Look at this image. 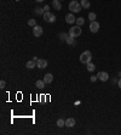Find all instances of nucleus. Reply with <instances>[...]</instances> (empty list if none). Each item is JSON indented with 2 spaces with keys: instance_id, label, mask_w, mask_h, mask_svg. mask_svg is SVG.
<instances>
[{
  "instance_id": "0eeeda50",
  "label": "nucleus",
  "mask_w": 121,
  "mask_h": 135,
  "mask_svg": "<svg viewBox=\"0 0 121 135\" xmlns=\"http://www.w3.org/2000/svg\"><path fill=\"white\" fill-rule=\"evenodd\" d=\"M90 31L92 32V33H97V32L99 31V23L96 22V21L91 22L90 23Z\"/></svg>"
},
{
  "instance_id": "4468645a",
  "label": "nucleus",
  "mask_w": 121,
  "mask_h": 135,
  "mask_svg": "<svg viewBox=\"0 0 121 135\" xmlns=\"http://www.w3.org/2000/svg\"><path fill=\"white\" fill-rule=\"evenodd\" d=\"M52 6H53L56 10H60V9H62V5H60L59 0H53V1H52Z\"/></svg>"
},
{
  "instance_id": "4be33fe9",
  "label": "nucleus",
  "mask_w": 121,
  "mask_h": 135,
  "mask_svg": "<svg viewBox=\"0 0 121 135\" xmlns=\"http://www.w3.org/2000/svg\"><path fill=\"white\" fill-rule=\"evenodd\" d=\"M69 37V33H60L59 34V38L62 40H67V38Z\"/></svg>"
},
{
  "instance_id": "2eb2a0df",
  "label": "nucleus",
  "mask_w": 121,
  "mask_h": 135,
  "mask_svg": "<svg viewBox=\"0 0 121 135\" xmlns=\"http://www.w3.org/2000/svg\"><path fill=\"white\" fill-rule=\"evenodd\" d=\"M66 43L69 44V45H75V38H74V37H70V35H69V37L67 38Z\"/></svg>"
},
{
  "instance_id": "f3484780",
  "label": "nucleus",
  "mask_w": 121,
  "mask_h": 135,
  "mask_svg": "<svg viewBox=\"0 0 121 135\" xmlns=\"http://www.w3.org/2000/svg\"><path fill=\"white\" fill-rule=\"evenodd\" d=\"M57 127H58V128H63V127H66V121H64V119H62V118H59V119L57 121Z\"/></svg>"
},
{
  "instance_id": "ddd939ff",
  "label": "nucleus",
  "mask_w": 121,
  "mask_h": 135,
  "mask_svg": "<svg viewBox=\"0 0 121 135\" xmlns=\"http://www.w3.org/2000/svg\"><path fill=\"white\" fill-rule=\"evenodd\" d=\"M45 82H44V79L42 80H36V83H35V86L38 88V89H44L45 88Z\"/></svg>"
},
{
  "instance_id": "c85d7f7f",
  "label": "nucleus",
  "mask_w": 121,
  "mask_h": 135,
  "mask_svg": "<svg viewBox=\"0 0 121 135\" xmlns=\"http://www.w3.org/2000/svg\"><path fill=\"white\" fill-rule=\"evenodd\" d=\"M36 1H38V3H42L44 0H36Z\"/></svg>"
},
{
  "instance_id": "20e7f679",
  "label": "nucleus",
  "mask_w": 121,
  "mask_h": 135,
  "mask_svg": "<svg viewBox=\"0 0 121 135\" xmlns=\"http://www.w3.org/2000/svg\"><path fill=\"white\" fill-rule=\"evenodd\" d=\"M42 16H44V20H45L46 22H48V23H53L54 21H56V16H54L53 13H51L50 11H48V12H45Z\"/></svg>"
},
{
  "instance_id": "9b49d317",
  "label": "nucleus",
  "mask_w": 121,
  "mask_h": 135,
  "mask_svg": "<svg viewBox=\"0 0 121 135\" xmlns=\"http://www.w3.org/2000/svg\"><path fill=\"white\" fill-rule=\"evenodd\" d=\"M52 80H53V75L51 73H46L45 74V77H44V82L46 83V84H50V83H52Z\"/></svg>"
},
{
  "instance_id": "bb28decb",
  "label": "nucleus",
  "mask_w": 121,
  "mask_h": 135,
  "mask_svg": "<svg viewBox=\"0 0 121 135\" xmlns=\"http://www.w3.org/2000/svg\"><path fill=\"white\" fill-rule=\"evenodd\" d=\"M48 9H50V6H48V5H45V6H44V10H45V12H48Z\"/></svg>"
},
{
  "instance_id": "aec40b11",
  "label": "nucleus",
  "mask_w": 121,
  "mask_h": 135,
  "mask_svg": "<svg viewBox=\"0 0 121 135\" xmlns=\"http://www.w3.org/2000/svg\"><path fill=\"white\" fill-rule=\"evenodd\" d=\"M75 23H76V26H80V27H81V26L85 23L84 17H79V18H76V22H75Z\"/></svg>"
},
{
  "instance_id": "b1692460",
  "label": "nucleus",
  "mask_w": 121,
  "mask_h": 135,
  "mask_svg": "<svg viewBox=\"0 0 121 135\" xmlns=\"http://www.w3.org/2000/svg\"><path fill=\"white\" fill-rule=\"evenodd\" d=\"M119 83V79H116V78H111V84H117Z\"/></svg>"
},
{
  "instance_id": "7c9ffc66",
  "label": "nucleus",
  "mask_w": 121,
  "mask_h": 135,
  "mask_svg": "<svg viewBox=\"0 0 121 135\" xmlns=\"http://www.w3.org/2000/svg\"><path fill=\"white\" fill-rule=\"evenodd\" d=\"M72 1H73V0H72Z\"/></svg>"
},
{
  "instance_id": "7ed1b4c3",
  "label": "nucleus",
  "mask_w": 121,
  "mask_h": 135,
  "mask_svg": "<svg viewBox=\"0 0 121 135\" xmlns=\"http://www.w3.org/2000/svg\"><path fill=\"white\" fill-rule=\"evenodd\" d=\"M81 33H82V31H81L80 26H75V27H72V28L69 29V35H70V37L76 38V37H79V35H81Z\"/></svg>"
},
{
  "instance_id": "a878e982",
  "label": "nucleus",
  "mask_w": 121,
  "mask_h": 135,
  "mask_svg": "<svg viewBox=\"0 0 121 135\" xmlns=\"http://www.w3.org/2000/svg\"><path fill=\"white\" fill-rule=\"evenodd\" d=\"M90 79H91V82H96V80L98 79V78H97V75H92Z\"/></svg>"
},
{
  "instance_id": "f8f14e48",
  "label": "nucleus",
  "mask_w": 121,
  "mask_h": 135,
  "mask_svg": "<svg viewBox=\"0 0 121 135\" xmlns=\"http://www.w3.org/2000/svg\"><path fill=\"white\" fill-rule=\"evenodd\" d=\"M35 66H36V61H34V60L27 61V63H25V67L28 68V69H32V68H34Z\"/></svg>"
},
{
  "instance_id": "423d86ee",
  "label": "nucleus",
  "mask_w": 121,
  "mask_h": 135,
  "mask_svg": "<svg viewBox=\"0 0 121 135\" xmlns=\"http://www.w3.org/2000/svg\"><path fill=\"white\" fill-rule=\"evenodd\" d=\"M48 65V62L46 60H44V59H39L38 61H36V66L38 68H40V69H44V68H46Z\"/></svg>"
},
{
  "instance_id": "a211bd4d",
  "label": "nucleus",
  "mask_w": 121,
  "mask_h": 135,
  "mask_svg": "<svg viewBox=\"0 0 121 135\" xmlns=\"http://www.w3.org/2000/svg\"><path fill=\"white\" fill-rule=\"evenodd\" d=\"M80 4H81V6L85 7V9H88V7H90V5H91L88 0H81V3H80Z\"/></svg>"
},
{
  "instance_id": "6e6552de",
  "label": "nucleus",
  "mask_w": 121,
  "mask_h": 135,
  "mask_svg": "<svg viewBox=\"0 0 121 135\" xmlns=\"http://www.w3.org/2000/svg\"><path fill=\"white\" fill-rule=\"evenodd\" d=\"M97 78L99 80H102V82H107V80H109V74L107 72H98Z\"/></svg>"
},
{
  "instance_id": "1a4fd4ad",
  "label": "nucleus",
  "mask_w": 121,
  "mask_h": 135,
  "mask_svg": "<svg viewBox=\"0 0 121 135\" xmlns=\"http://www.w3.org/2000/svg\"><path fill=\"white\" fill-rule=\"evenodd\" d=\"M66 21H67V23L72 25V23H75V22H76V18H75V16H74L73 13H68L66 16Z\"/></svg>"
},
{
  "instance_id": "cd10ccee",
  "label": "nucleus",
  "mask_w": 121,
  "mask_h": 135,
  "mask_svg": "<svg viewBox=\"0 0 121 135\" xmlns=\"http://www.w3.org/2000/svg\"><path fill=\"white\" fill-rule=\"evenodd\" d=\"M117 85H119V88H120V89H121V78H120V79H119V83H117Z\"/></svg>"
},
{
  "instance_id": "412c9836",
  "label": "nucleus",
  "mask_w": 121,
  "mask_h": 135,
  "mask_svg": "<svg viewBox=\"0 0 121 135\" xmlns=\"http://www.w3.org/2000/svg\"><path fill=\"white\" fill-rule=\"evenodd\" d=\"M96 17H97V15L95 12H90V13H88V20H90L91 22H93V21L96 20Z\"/></svg>"
},
{
  "instance_id": "2f4dec72",
  "label": "nucleus",
  "mask_w": 121,
  "mask_h": 135,
  "mask_svg": "<svg viewBox=\"0 0 121 135\" xmlns=\"http://www.w3.org/2000/svg\"><path fill=\"white\" fill-rule=\"evenodd\" d=\"M59 1H60V0H59Z\"/></svg>"
},
{
  "instance_id": "5701e85b",
  "label": "nucleus",
  "mask_w": 121,
  "mask_h": 135,
  "mask_svg": "<svg viewBox=\"0 0 121 135\" xmlns=\"http://www.w3.org/2000/svg\"><path fill=\"white\" fill-rule=\"evenodd\" d=\"M28 26H30V27H34V26H36V21L33 18H30L29 21H28Z\"/></svg>"
},
{
  "instance_id": "c756f323",
  "label": "nucleus",
  "mask_w": 121,
  "mask_h": 135,
  "mask_svg": "<svg viewBox=\"0 0 121 135\" xmlns=\"http://www.w3.org/2000/svg\"><path fill=\"white\" fill-rule=\"evenodd\" d=\"M119 75H120V78H121V72H119Z\"/></svg>"
},
{
  "instance_id": "f03ea898",
  "label": "nucleus",
  "mask_w": 121,
  "mask_h": 135,
  "mask_svg": "<svg viewBox=\"0 0 121 135\" xmlns=\"http://www.w3.org/2000/svg\"><path fill=\"white\" fill-rule=\"evenodd\" d=\"M81 4H79L78 1H75V0H73V1H70V4H69V10L73 12H75V13H78L81 11Z\"/></svg>"
},
{
  "instance_id": "f257e3e1",
  "label": "nucleus",
  "mask_w": 121,
  "mask_h": 135,
  "mask_svg": "<svg viewBox=\"0 0 121 135\" xmlns=\"http://www.w3.org/2000/svg\"><path fill=\"white\" fill-rule=\"evenodd\" d=\"M91 60H92V54L90 51H84L80 55V62L84 63V65H87L88 62H91Z\"/></svg>"
},
{
  "instance_id": "9d476101",
  "label": "nucleus",
  "mask_w": 121,
  "mask_h": 135,
  "mask_svg": "<svg viewBox=\"0 0 121 135\" xmlns=\"http://www.w3.org/2000/svg\"><path fill=\"white\" fill-rule=\"evenodd\" d=\"M75 125V119L74 118H68V119H66V127L67 128H73Z\"/></svg>"
},
{
  "instance_id": "393cba45",
  "label": "nucleus",
  "mask_w": 121,
  "mask_h": 135,
  "mask_svg": "<svg viewBox=\"0 0 121 135\" xmlns=\"http://www.w3.org/2000/svg\"><path fill=\"white\" fill-rule=\"evenodd\" d=\"M0 88H1V89L5 88V80H1V82H0Z\"/></svg>"
},
{
  "instance_id": "39448f33",
  "label": "nucleus",
  "mask_w": 121,
  "mask_h": 135,
  "mask_svg": "<svg viewBox=\"0 0 121 135\" xmlns=\"http://www.w3.org/2000/svg\"><path fill=\"white\" fill-rule=\"evenodd\" d=\"M42 27L41 26H34L33 27V34H34V37H41L42 35Z\"/></svg>"
},
{
  "instance_id": "dca6fc26",
  "label": "nucleus",
  "mask_w": 121,
  "mask_h": 135,
  "mask_svg": "<svg viewBox=\"0 0 121 135\" xmlns=\"http://www.w3.org/2000/svg\"><path fill=\"white\" fill-rule=\"evenodd\" d=\"M34 12L40 16V15H44V13H45V10H44V7H36V9H34Z\"/></svg>"
},
{
  "instance_id": "6ab92c4d",
  "label": "nucleus",
  "mask_w": 121,
  "mask_h": 135,
  "mask_svg": "<svg viewBox=\"0 0 121 135\" xmlns=\"http://www.w3.org/2000/svg\"><path fill=\"white\" fill-rule=\"evenodd\" d=\"M86 66H87V71H90V72H93V71L96 69V66H95L92 62H88Z\"/></svg>"
}]
</instances>
